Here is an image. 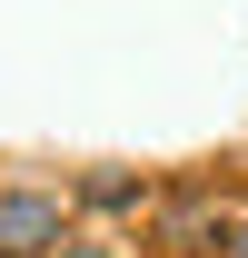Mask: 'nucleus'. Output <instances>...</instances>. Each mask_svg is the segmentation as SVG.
I'll list each match as a JSON object with an SVG mask.
<instances>
[{"instance_id": "obj_1", "label": "nucleus", "mask_w": 248, "mask_h": 258, "mask_svg": "<svg viewBox=\"0 0 248 258\" xmlns=\"http://www.w3.org/2000/svg\"><path fill=\"white\" fill-rule=\"evenodd\" d=\"M60 248V199L50 189H0V258H50Z\"/></svg>"}, {"instance_id": "obj_3", "label": "nucleus", "mask_w": 248, "mask_h": 258, "mask_svg": "<svg viewBox=\"0 0 248 258\" xmlns=\"http://www.w3.org/2000/svg\"><path fill=\"white\" fill-rule=\"evenodd\" d=\"M50 258H109V248H80V238H60V248H50Z\"/></svg>"}, {"instance_id": "obj_4", "label": "nucleus", "mask_w": 248, "mask_h": 258, "mask_svg": "<svg viewBox=\"0 0 248 258\" xmlns=\"http://www.w3.org/2000/svg\"><path fill=\"white\" fill-rule=\"evenodd\" d=\"M228 258H248V219H238V228H228Z\"/></svg>"}, {"instance_id": "obj_2", "label": "nucleus", "mask_w": 248, "mask_h": 258, "mask_svg": "<svg viewBox=\"0 0 248 258\" xmlns=\"http://www.w3.org/2000/svg\"><path fill=\"white\" fill-rule=\"evenodd\" d=\"M80 199H90V209H129V199H139V179H80Z\"/></svg>"}]
</instances>
